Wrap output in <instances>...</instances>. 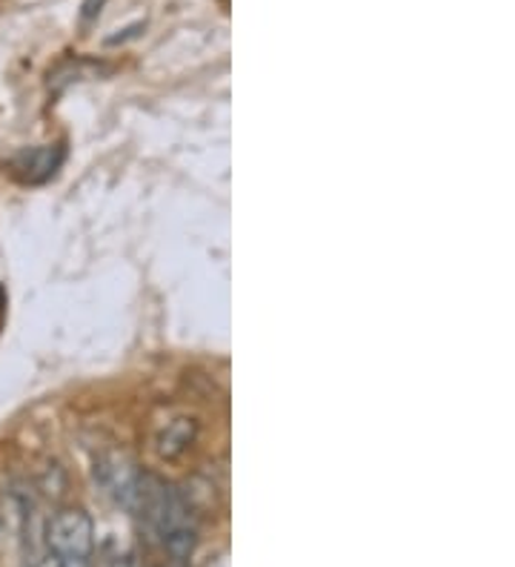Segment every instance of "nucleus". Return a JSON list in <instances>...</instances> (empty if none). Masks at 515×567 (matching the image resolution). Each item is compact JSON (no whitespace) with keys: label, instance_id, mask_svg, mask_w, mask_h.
<instances>
[{"label":"nucleus","instance_id":"f257e3e1","mask_svg":"<svg viewBox=\"0 0 515 567\" xmlns=\"http://www.w3.org/2000/svg\"><path fill=\"white\" fill-rule=\"evenodd\" d=\"M132 513H137L146 522V527L164 542L172 556L184 559L195 550L198 530H195L189 505L175 487L164 485L161 478H141V496H137V505Z\"/></svg>","mask_w":515,"mask_h":567},{"label":"nucleus","instance_id":"f03ea898","mask_svg":"<svg viewBox=\"0 0 515 567\" xmlns=\"http://www.w3.org/2000/svg\"><path fill=\"white\" fill-rule=\"evenodd\" d=\"M47 547L49 554L61 559H90L95 547V525L90 513H83L81 507H66L55 513L47 525Z\"/></svg>","mask_w":515,"mask_h":567},{"label":"nucleus","instance_id":"7ed1b4c3","mask_svg":"<svg viewBox=\"0 0 515 567\" xmlns=\"http://www.w3.org/2000/svg\"><path fill=\"white\" fill-rule=\"evenodd\" d=\"M95 478L117 505L135 511L137 496H141V478H144L135 471V464L121 456H103L95 467Z\"/></svg>","mask_w":515,"mask_h":567},{"label":"nucleus","instance_id":"20e7f679","mask_svg":"<svg viewBox=\"0 0 515 567\" xmlns=\"http://www.w3.org/2000/svg\"><path fill=\"white\" fill-rule=\"evenodd\" d=\"M63 158L61 146H34V150H27L14 158V173L21 175L23 181H47L49 175L55 173L58 164Z\"/></svg>","mask_w":515,"mask_h":567},{"label":"nucleus","instance_id":"39448f33","mask_svg":"<svg viewBox=\"0 0 515 567\" xmlns=\"http://www.w3.org/2000/svg\"><path fill=\"white\" fill-rule=\"evenodd\" d=\"M101 7H103V0H86V3H83V21H92V18H95V14H101Z\"/></svg>","mask_w":515,"mask_h":567},{"label":"nucleus","instance_id":"423d86ee","mask_svg":"<svg viewBox=\"0 0 515 567\" xmlns=\"http://www.w3.org/2000/svg\"><path fill=\"white\" fill-rule=\"evenodd\" d=\"M29 567H63V559L55 554H47V556H41V559H34Z\"/></svg>","mask_w":515,"mask_h":567}]
</instances>
